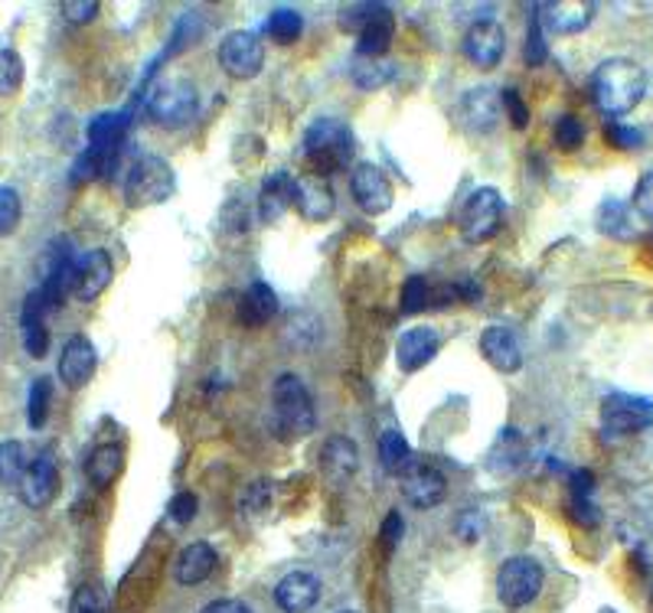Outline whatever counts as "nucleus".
<instances>
[{
  "instance_id": "nucleus-1",
  "label": "nucleus",
  "mask_w": 653,
  "mask_h": 613,
  "mask_svg": "<svg viewBox=\"0 0 653 613\" xmlns=\"http://www.w3.org/2000/svg\"><path fill=\"white\" fill-rule=\"evenodd\" d=\"M591 95H594V105L608 118H624L628 112H634L644 102L647 72L634 60H624V56L604 60L591 75Z\"/></svg>"
},
{
  "instance_id": "nucleus-2",
  "label": "nucleus",
  "mask_w": 653,
  "mask_h": 613,
  "mask_svg": "<svg viewBox=\"0 0 653 613\" xmlns=\"http://www.w3.org/2000/svg\"><path fill=\"white\" fill-rule=\"evenodd\" d=\"M340 27L357 33V56L364 60H386L396 33V17L386 3H354L344 7Z\"/></svg>"
},
{
  "instance_id": "nucleus-3",
  "label": "nucleus",
  "mask_w": 653,
  "mask_h": 613,
  "mask_svg": "<svg viewBox=\"0 0 653 613\" xmlns=\"http://www.w3.org/2000/svg\"><path fill=\"white\" fill-rule=\"evenodd\" d=\"M354 131L337 118H320L304 131V157L310 160L317 177L344 170L354 160Z\"/></svg>"
},
{
  "instance_id": "nucleus-4",
  "label": "nucleus",
  "mask_w": 653,
  "mask_h": 613,
  "mask_svg": "<svg viewBox=\"0 0 653 613\" xmlns=\"http://www.w3.org/2000/svg\"><path fill=\"white\" fill-rule=\"evenodd\" d=\"M272 409H275V421L278 431L285 437H307L317 424V411H314V399L307 392V385L294 376L285 372L275 379L272 389Z\"/></svg>"
},
{
  "instance_id": "nucleus-5",
  "label": "nucleus",
  "mask_w": 653,
  "mask_h": 613,
  "mask_svg": "<svg viewBox=\"0 0 653 613\" xmlns=\"http://www.w3.org/2000/svg\"><path fill=\"white\" fill-rule=\"evenodd\" d=\"M200 112V92L187 78L160 82L147 98V115L160 128H187Z\"/></svg>"
},
{
  "instance_id": "nucleus-6",
  "label": "nucleus",
  "mask_w": 653,
  "mask_h": 613,
  "mask_svg": "<svg viewBox=\"0 0 653 613\" xmlns=\"http://www.w3.org/2000/svg\"><path fill=\"white\" fill-rule=\"evenodd\" d=\"M173 187H177V177H173L170 163L164 157L147 154V157H141L128 170L125 200H128L131 209H145V205H157L164 203V200H170L173 197Z\"/></svg>"
},
{
  "instance_id": "nucleus-7",
  "label": "nucleus",
  "mask_w": 653,
  "mask_h": 613,
  "mask_svg": "<svg viewBox=\"0 0 653 613\" xmlns=\"http://www.w3.org/2000/svg\"><path fill=\"white\" fill-rule=\"evenodd\" d=\"M543 581H546V571L536 558L529 554H516L501 564L497 571V598L504 607H526L539 598L543 591Z\"/></svg>"
},
{
  "instance_id": "nucleus-8",
  "label": "nucleus",
  "mask_w": 653,
  "mask_h": 613,
  "mask_svg": "<svg viewBox=\"0 0 653 613\" xmlns=\"http://www.w3.org/2000/svg\"><path fill=\"white\" fill-rule=\"evenodd\" d=\"M601 427L608 437H631L653 427V402L644 395L611 392L601 402Z\"/></svg>"
},
{
  "instance_id": "nucleus-9",
  "label": "nucleus",
  "mask_w": 653,
  "mask_h": 613,
  "mask_svg": "<svg viewBox=\"0 0 653 613\" xmlns=\"http://www.w3.org/2000/svg\"><path fill=\"white\" fill-rule=\"evenodd\" d=\"M219 66L229 78H239V82L255 78L265 66V46H262L259 33H249V30L225 33L219 43Z\"/></svg>"
},
{
  "instance_id": "nucleus-10",
  "label": "nucleus",
  "mask_w": 653,
  "mask_h": 613,
  "mask_svg": "<svg viewBox=\"0 0 653 613\" xmlns=\"http://www.w3.org/2000/svg\"><path fill=\"white\" fill-rule=\"evenodd\" d=\"M461 232L467 242H487L501 222H504V197L494 187H481L467 197V203L457 212Z\"/></svg>"
},
{
  "instance_id": "nucleus-11",
  "label": "nucleus",
  "mask_w": 653,
  "mask_h": 613,
  "mask_svg": "<svg viewBox=\"0 0 653 613\" xmlns=\"http://www.w3.org/2000/svg\"><path fill=\"white\" fill-rule=\"evenodd\" d=\"M350 190H354V200L364 209L366 215H382L392 209V200H396V190H392V180L382 167L376 163H357L354 173H350Z\"/></svg>"
},
{
  "instance_id": "nucleus-12",
  "label": "nucleus",
  "mask_w": 653,
  "mask_h": 613,
  "mask_svg": "<svg viewBox=\"0 0 653 613\" xmlns=\"http://www.w3.org/2000/svg\"><path fill=\"white\" fill-rule=\"evenodd\" d=\"M507 50V33L497 20H474L464 33V56L471 60V66L477 68H497Z\"/></svg>"
},
{
  "instance_id": "nucleus-13",
  "label": "nucleus",
  "mask_w": 653,
  "mask_h": 613,
  "mask_svg": "<svg viewBox=\"0 0 653 613\" xmlns=\"http://www.w3.org/2000/svg\"><path fill=\"white\" fill-rule=\"evenodd\" d=\"M115 277V262L105 249H92L85 255H78L73 262V281H70V294L78 300H95L98 294H105V287Z\"/></svg>"
},
{
  "instance_id": "nucleus-14",
  "label": "nucleus",
  "mask_w": 653,
  "mask_h": 613,
  "mask_svg": "<svg viewBox=\"0 0 653 613\" xmlns=\"http://www.w3.org/2000/svg\"><path fill=\"white\" fill-rule=\"evenodd\" d=\"M402 496L415 506V509H435L441 506L444 493H447V479L444 474L425 464V461H412L402 474Z\"/></svg>"
},
{
  "instance_id": "nucleus-15",
  "label": "nucleus",
  "mask_w": 653,
  "mask_h": 613,
  "mask_svg": "<svg viewBox=\"0 0 653 613\" xmlns=\"http://www.w3.org/2000/svg\"><path fill=\"white\" fill-rule=\"evenodd\" d=\"M20 499L30 506V509H46L56 496H60V467L50 454H40L30 461L27 474L17 486Z\"/></svg>"
},
{
  "instance_id": "nucleus-16",
  "label": "nucleus",
  "mask_w": 653,
  "mask_h": 613,
  "mask_svg": "<svg viewBox=\"0 0 653 613\" xmlns=\"http://www.w3.org/2000/svg\"><path fill=\"white\" fill-rule=\"evenodd\" d=\"M594 10H598L594 0H549V3H539L536 13H539V23H546L552 33L572 36L594 20Z\"/></svg>"
},
{
  "instance_id": "nucleus-17",
  "label": "nucleus",
  "mask_w": 653,
  "mask_h": 613,
  "mask_svg": "<svg viewBox=\"0 0 653 613\" xmlns=\"http://www.w3.org/2000/svg\"><path fill=\"white\" fill-rule=\"evenodd\" d=\"M95 366H98V356H95V346L88 337L75 334L66 340L63 352H60V379L66 389H85L95 376Z\"/></svg>"
},
{
  "instance_id": "nucleus-18",
  "label": "nucleus",
  "mask_w": 653,
  "mask_h": 613,
  "mask_svg": "<svg viewBox=\"0 0 653 613\" xmlns=\"http://www.w3.org/2000/svg\"><path fill=\"white\" fill-rule=\"evenodd\" d=\"M275 601L285 613H307L320 601V578L314 571H291L278 581Z\"/></svg>"
},
{
  "instance_id": "nucleus-19",
  "label": "nucleus",
  "mask_w": 653,
  "mask_h": 613,
  "mask_svg": "<svg viewBox=\"0 0 653 613\" xmlns=\"http://www.w3.org/2000/svg\"><path fill=\"white\" fill-rule=\"evenodd\" d=\"M294 205L304 219L310 222H324L334 215L337 209V197L330 190V180L327 177H317V173H307L297 180V197H294Z\"/></svg>"
},
{
  "instance_id": "nucleus-20",
  "label": "nucleus",
  "mask_w": 653,
  "mask_h": 613,
  "mask_svg": "<svg viewBox=\"0 0 653 613\" xmlns=\"http://www.w3.org/2000/svg\"><path fill=\"white\" fill-rule=\"evenodd\" d=\"M217 548L210 546V542H190V546L177 554L173 578H177V584H183V588H200V584L217 571Z\"/></svg>"
},
{
  "instance_id": "nucleus-21",
  "label": "nucleus",
  "mask_w": 653,
  "mask_h": 613,
  "mask_svg": "<svg viewBox=\"0 0 653 613\" xmlns=\"http://www.w3.org/2000/svg\"><path fill=\"white\" fill-rule=\"evenodd\" d=\"M438 346H441V337H438L432 327L406 330V334L399 337V346H396L399 369H402V372H419L422 366H429V362L435 359Z\"/></svg>"
},
{
  "instance_id": "nucleus-22",
  "label": "nucleus",
  "mask_w": 653,
  "mask_h": 613,
  "mask_svg": "<svg viewBox=\"0 0 653 613\" xmlns=\"http://www.w3.org/2000/svg\"><path fill=\"white\" fill-rule=\"evenodd\" d=\"M275 314H278V294L265 281L249 284L245 294L239 297V324L249 330L265 327L268 320H275Z\"/></svg>"
},
{
  "instance_id": "nucleus-23",
  "label": "nucleus",
  "mask_w": 653,
  "mask_h": 613,
  "mask_svg": "<svg viewBox=\"0 0 653 613\" xmlns=\"http://www.w3.org/2000/svg\"><path fill=\"white\" fill-rule=\"evenodd\" d=\"M481 356L497 369V372H519V366H523V349H519V342L516 337L509 334L507 327H487L484 334H481Z\"/></svg>"
},
{
  "instance_id": "nucleus-24",
  "label": "nucleus",
  "mask_w": 653,
  "mask_h": 613,
  "mask_svg": "<svg viewBox=\"0 0 653 613\" xmlns=\"http://www.w3.org/2000/svg\"><path fill=\"white\" fill-rule=\"evenodd\" d=\"M360 467V451L350 437L337 434V437H327L324 447H320V471L324 477H330L334 483H347V479L357 474Z\"/></svg>"
},
{
  "instance_id": "nucleus-25",
  "label": "nucleus",
  "mask_w": 653,
  "mask_h": 613,
  "mask_svg": "<svg viewBox=\"0 0 653 613\" xmlns=\"http://www.w3.org/2000/svg\"><path fill=\"white\" fill-rule=\"evenodd\" d=\"M43 317H46V304H43L40 290H33L23 304V314H20V337L27 346V356H33V359H43L50 352V330H46Z\"/></svg>"
},
{
  "instance_id": "nucleus-26",
  "label": "nucleus",
  "mask_w": 653,
  "mask_h": 613,
  "mask_svg": "<svg viewBox=\"0 0 653 613\" xmlns=\"http://www.w3.org/2000/svg\"><path fill=\"white\" fill-rule=\"evenodd\" d=\"M497 115H501V95L491 85H481V88L467 92L464 102H461V118L467 121L471 131H494Z\"/></svg>"
},
{
  "instance_id": "nucleus-27",
  "label": "nucleus",
  "mask_w": 653,
  "mask_h": 613,
  "mask_svg": "<svg viewBox=\"0 0 653 613\" xmlns=\"http://www.w3.org/2000/svg\"><path fill=\"white\" fill-rule=\"evenodd\" d=\"M294 197H297V180L291 173H285V170L268 173L265 183H262V193H259V215L265 222L285 215V209L294 205Z\"/></svg>"
},
{
  "instance_id": "nucleus-28",
  "label": "nucleus",
  "mask_w": 653,
  "mask_h": 613,
  "mask_svg": "<svg viewBox=\"0 0 653 613\" xmlns=\"http://www.w3.org/2000/svg\"><path fill=\"white\" fill-rule=\"evenodd\" d=\"M122 467H125V451H122V444H98V447L88 454V461H85V479H88L95 489H108V486L118 479Z\"/></svg>"
},
{
  "instance_id": "nucleus-29",
  "label": "nucleus",
  "mask_w": 653,
  "mask_h": 613,
  "mask_svg": "<svg viewBox=\"0 0 653 613\" xmlns=\"http://www.w3.org/2000/svg\"><path fill=\"white\" fill-rule=\"evenodd\" d=\"M523 457H526V441H523V434H519L516 427H507V431L497 437V444L491 447L487 467H491L497 477H507V474H513V471L523 464Z\"/></svg>"
},
{
  "instance_id": "nucleus-30",
  "label": "nucleus",
  "mask_w": 653,
  "mask_h": 613,
  "mask_svg": "<svg viewBox=\"0 0 653 613\" xmlns=\"http://www.w3.org/2000/svg\"><path fill=\"white\" fill-rule=\"evenodd\" d=\"M30 467V457H27V447L20 441H3L0 444V486L3 489H17L20 479Z\"/></svg>"
},
{
  "instance_id": "nucleus-31",
  "label": "nucleus",
  "mask_w": 653,
  "mask_h": 613,
  "mask_svg": "<svg viewBox=\"0 0 653 613\" xmlns=\"http://www.w3.org/2000/svg\"><path fill=\"white\" fill-rule=\"evenodd\" d=\"M379 461L389 474H402L412 464V447L399 431H382L379 434Z\"/></svg>"
},
{
  "instance_id": "nucleus-32",
  "label": "nucleus",
  "mask_w": 653,
  "mask_h": 613,
  "mask_svg": "<svg viewBox=\"0 0 653 613\" xmlns=\"http://www.w3.org/2000/svg\"><path fill=\"white\" fill-rule=\"evenodd\" d=\"M301 33H304V20H301L297 10L282 7V10H275V13L268 17V36H272V43L291 46Z\"/></svg>"
},
{
  "instance_id": "nucleus-33",
  "label": "nucleus",
  "mask_w": 653,
  "mask_h": 613,
  "mask_svg": "<svg viewBox=\"0 0 653 613\" xmlns=\"http://www.w3.org/2000/svg\"><path fill=\"white\" fill-rule=\"evenodd\" d=\"M50 399H53V385L50 379H36L30 385V402H27V418H30V427L40 431L50 418Z\"/></svg>"
},
{
  "instance_id": "nucleus-34",
  "label": "nucleus",
  "mask_w": 653,
  "mask_h": 613,
  "mask_svg": "<svg viewBox=\"0 0 653 613\" xmlns=\"http://www.w3.org/2000/svg\"><path fill=\"white\" fill-rule=\"evenodd\" d=\"M354 78H357L360 88H379V85H386L392 78V63L389 60H364V56H357Z\"/></svg>"
},
{
  "instance_id": "nucleus-35",
  "label": "nucleus",
  "mask_w": 653,
  "mask_h": 613,
  "mask_svg": "<svg viewBox=\"0 0 653 613\" xmlns=\"http://www.w3.org/2000/svg\"><path fill=\"white\" fill-rule=\"evenodd\" d=\"M23 85V60L17 50H0V98L20 92Z\"/></svg>"
},
{
  "instance_id": "nucleus-36",
  "label": "nucleus",
  "mask_w": 653,
  "mask_h": 613,
  "mask_svg": "<svg viewBox=\"0 0 653 613\" xmlns=\"http://www.w3.org/2000/svg\"><path fill=\"white\" fill-rule=\"evenodd\" d=\"M70 613H108V594L98 584H82L73 594Z\"/></svg>"
},
{
  "instance_id": "nucleus-37",
  "label": "nucleus",
  "mask_w": 653,
  "mask_h": 613,
  "mask_svg": "<svg viewBox=\"0 0 653 613\" xmlns=\"http://www.w3.org/2000/svg\"><path fill=\"white\" fill-rule=\"evenodd\" d=\"M432 304V290H429V281L425 277H409L406 287H402V310L406 314H422L425 307Z\"/></svg>"
},
{
  "instance_id": "nucleus-38",
  "label": "nucleus",
  "mask_w": 653,
  "mask_h": 613,
  "mask_svg": "<svg viewBox=\"0 0 653 613\" xmlns=\"http://www.w3.org/2000/svg\"><path fill=\"white\" fill-rule=\"evenodd\" d=\"M20 215H23L20 193L13 187H0V239L10 235L20 225Z\"/></svg>"
},
{
  "instance_id": "nucleus-39",
  "label": "nucleus",
  "mask_w": 653,
  "mask_h": 613,
  "mask_svg": "<svg viewBox=\"0 0 653 613\" xmlns=\"http://www.w3.org/2000/svg\"><path fill=\"white\" fill-rule=\"evenodd\" d=\"M581 140H584V125L572 115H562V121L556 125V144L562 150H579Z\"/></svg>"
},
{
  "instance_id": "nucleus-40",
  "label": "nucleus",
  "mask_w": 653,
  "mask_h": 613,
  "mask_svg": "<svg viewBox=\"0 0 653 613\" xmlns=\"http://www.w3.org/2000/svg\"><path fill=\"white\" fill-rule=\"evenodd\" d=\"M487 522H484V516L477 512V509H467V512H461L457 519H454V536H461L464 542H477L487 529H484Z\"/></svg>"
},
{
  "instance_id": "nucleus-41",
  "label": "nucleus",
  "mask_w": 653,
  "mask_h": 613,
  "mask_svg": "<svg viewBox=\"0 0 653 613\" xmlns=\"http://www.w3.org/2000/svg\"><path fill=\"white\" fill-rule=\"evenodd\" d=\"M197 509H200V499L193 493H187V489L170 499V519L180 522V526H190L197 519Z\"/></svg>"
},
{
  "instance_id": "nucleus-42",
  "label": "nucleus",
  "mask_w": 653,
  "mask_h": 613,
  "mask_svg": "<svg viewBox=\"0 0 653 613\" xmlns=\"http://www.w3.org/2000/svg\"><path fill=\"white\" fill-rule=\"evenodd\" d=\"M634 209L644 222H653V170L644 173L634 187Z\"/></svg>"
},
{
  "instance_id": "nucleus-43",
  "label": "nucleus",
  "mask_w": 653,
  "mask_h": 613,
  "mask_svg": "<svg viewBox=\"0 0 653 613\" xmlns=\"http://www.w3.org/2000/svg\"><path fill=\"white\" fill-rule=\"evenodd\" d=\"M63 17L82 27V23H92L98 17V0H66L63 3Z\"/></svg>"
},
{
  "instance_id": "nucleus-44",
  "label": "nucleus",
  "mask_w": 653,
  "mask_h": 613,
  "mask_svg": "<svg viewBox=\"0 0 653 613\" xmlns=\"http://www.w3.org/2000/svg\"><path fill=\"white\" fill-rule=\"evenodd\" d=\"M608 144L611 147H621V150H634V147H641L644 144V135L638 131V128H628V125H611L608 128Z\"/></svg>"
},
{
  "instance_id": "nucleus-45",
  "label": "nucleus",
  "mask_w": 653,
  "mask_h": 613,
  "mask_svg": "<svg viewBox=\"0 0 653 613\" xmlns=\"http://www.w3.org/2000/svg\"><path fill=\"white\" fill-rule=\"evenodd\" d=\"M543 56H546V46H543V36H539V13H533L529 36H526V63L536 66V63H543Z\"/></svg>"
},
{
  "instance_id": "nucleus-46",
  "label": "nucleus",
  "mask_w": 653,
  "mask_h": 613,
  "mask_svg": "<svg viewBox=\"0 0 653 613\" xmlns=\"http://www.w3.org/2000/svg\"><path fill=\"white\" fill-rule=\"evenodd\" d=\"M572 516L579 519L581 526H598V522H601V512H598V506L591 503V496L572 499Z\"/></svg>"
},
{
  "instance_id": "nucleus-47",
  "label": "nucleus",
  "mask_w": 653,
  "mask_h": 613,
  "mask_svg": "<svg viewBox=\"0 0 653 613\" xmlns=\"http://www.w3.org/2000/svg\"><path fill=\"white\" fill-rule=\"evenodd\" d=\"M501 98H504V105H507V112H509V118H513V125H516V128H526L529 115H526V105H523L519 92H516V88H507V92H504Z\"/></svg>"
},
{
  "instance_id": "nucleus-48",
  "label": "nucleus",
  "mask_w": 653,
  "mask_h": 613,
  "mask_svg": "<svg viewBox=\"0 0 653 613\" xmlns=\"http://www.w3.org/2000/svg\"><path fill=\"white\" fill-rule=\"evenodd\" d=\"M399 539H402V516L399 512H389L386 516V526H382V542L392 551V548L399 546Z\"/></svg>"
},
{
  "instance_id": "nucleus-49",
  "label": "nucleus",
  "mask_w": 653,
  "mask_h": 613,
  "mask_svg": "<svg viewBox=\"0 0 653 613\" xmlns=\"http://www.w3.org/2000/svg\"><path fill=\"white\" fill-rule=\"evenodd\" d=\"M203 613H252L249 611V604H242V601H232V598H219L213 604H207Z\"/></svg>"
},
{
  "instance_id": "nucleus-50",
  "label": "nucleus",
  "mask_w": 653,
  "mask_h": 613,
  "mask_svg": "<svg viewBox=\"0 0 653 613\" xmlns=\"http://www.w3.org/2000/svg\"><path fill=\"white\" fill-rule=\"evenodd\" d=\"M598 613H618V611H614V607H601V611H598Z\"/></svg>"
},
{
  "instance_id": "nucleus-51",
  "label": "nucleus",
  "mask_w": 653,
  "mask_h": 613,
  "mask_svg": "<svg viewBox=\"0 0 653 613\" xmlns=\"http://www.w3.org/2000/svg\"><path fill=\"white\" fill-rule=\"evenodd\" d=\"M651 613H653V591H651Z\"/></svg>"
},
{
  "instance_id": "nucleus-52",
  "label": "nucleus",
  "mask_w": 653,
  "mask_h": 613,
  "mask_svg": "<svg viewBox=\"0 0 653 613\" xmlns=\"http://www.w3.org/2000/svg\"><path fill=\"white\" fill-rule=\"evenodd\" d=\"M340 613H354V611H340Z\"/></svg>"
}]
</instances>
